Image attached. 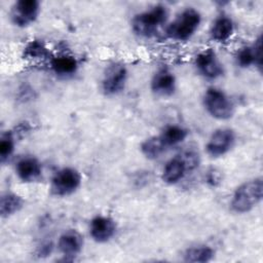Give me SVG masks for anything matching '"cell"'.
I'll use <instances>...</instances> for the list:
<instances>
[{"label":"cell","mask_w":263,"mask_h":263,"mask_svg":"<svg viewBox=\"0 0 263 263\" xmlns=\"http://www.w3.org/2000/svg\"><path fill=\"white\" fill-rule=\"evenodd\" d=\"M23 206V199L14 193H5L0 200V214L3 218L18 212Z\"/></svg>","instance_id":"20"},{"label":"cell","mask_w":263,"mask_h":263,"mask_svg":"<svg viewBox=\"0 0 263 263\" xmlns=\"http://www.w3.org/2000/svg\"><path fill=\"white\" fill-rule=\"evenodd\" d=\"M40 4L36 0H18L11 9V20L18 27L32 24L38 16Z\"/></svg>","instance_id":"7"},{"label":"cell","mask_w":263,"mask_h":263,"mask_svg":"<svg viewBox=\"0 0 263 263\" xmlns=\"http://www.w3.org/2000/svg\"><path fill=\"white\" fill-rule=\"evenodd\" d=\"M165 146L162 143L159 136L150 137L146 139L141 145L142 153L149 159H155L159 157L165 150Z\"/></svg>","instance_id":"21"},{"label":"cell","mask_w":263,"mask_h":263,"mask_svg":"<svg viewBox=\"0 0 263 263\" xmlns=\"http://www.w3.org/2000/svg\"><path fill=\"white\" fill-rule=\"evenodd\" d=\"M78 63L72 55L62 54L51 60V68L59 75H70L76 72Z\"/></svg>","instance_id":"18"},{"label":"cell","mask_w":263,"mask_h":263,"mask_svg":"<svg viewBox=\"0 0 263 263\" xmlns=\"http://www.w3.org/2000/svg\"><path fill=\"white\" fill-rule=\"evenodd\" d=\"M127 78L126 68L120 63H113L105 71L102 87L106 95L112 96L120 92Z\"/></svg>","instance_id":"6"},{"label":"cell","mask_w":263,"mask_h":263,"mask_svg":"<svg viewBox=\"0 0 263 263\" xmlns=\"http://www.w3.org/2000/svg\"><path fill=\"white\" fill-rule=\"evenodd\" d=\"M186 171L188 168L184 159L181 155H177L165 164L161 178L167 184H176L184 177Z\"/></svg>","instance_id":"14"},{"label":"cell","mask_w":263,"mask_h":263,"mask_svg":"<svg viewBox=\"0 0 263 263\" xmlns=\"http://www.w3.org/2000/svg\"><path fill=\"white\" fill-rule=\"evenodd\" d=\"M116 232V224L113 219L105 216L95 217L89 224V233L93 240L106 242L113 237Z\"/></svg>","instance_id":"10"},{"label":"cell","mask_w":263,"mask_h":263,"mask_svg":"<svg viewBox=\"0 0 263 263\" xmlns=\"http://www.w3.org/2000/svg\"><path fill=\"white\" fill-rule=\"evenodd\" d=\"M27 55H29L30 58H40V57H44L46 54V48L37 41L31 42L30 45L27 47Z\"/></svg>","instance_id":"23"},{"label":"cell","mask_w":263,"mask_h":263,"mask_svg":"<svg viewBox=\"0 0 263 263\" xmlns=\"http://www.w3.org/2000/svg\"><path fill=\"white\" fill-rule=\"evenodd\" d=\"M261 38L253 46L242 47L236 55V62L240 67L258 65L261 67Z\"/></svg>","instance_id":"15"},{"label":"cell","mask_w":263,"mask_h":263,"mask_svg":"<svg viewBox=\"0 0 263 263\" xmlns=\"http://www.w3.org/2000/svg\"><path fill=\"white\" fill-rule=\"evenodd\" d=\"M167 14L165 6L161 4L155 5L151 9L135 15L132 22L133 30L140 36L151 37L156 33L157 29L165 23Z\"/></svg>","instance_id":"2"},{"label":"cell","mask_w":263,"mask_h":263,"mask_svg":"<svg viewBox=\"0 0 263 263\" xmlns=\"http://www.w3.org/2000/svg\"><path fill=\"white\" fill-rule=\"evenodd\" d=\"M215 255L214 250L204 245L195 246L187 249L184 253V261L191 263H205L213 259Z\"/></svg>","instance_id":"17"},{"label":"cell","mask_w":263,"mask_h":263,"mask_svg":"<svg viewBox=\"0 0 263 263\" xmlns=\"http://www.w3.org/2000/svg\"><path fill=\"white\" fill-rule=\"evenodd\" d=\"M83 246V238L79 232L70 229L66 230L59 238L58 248L65 257H74L80 253Z\"/></svg>","instance_id":"12"},{"label":"cell","mask_w":263,"mask_h":263,"mask_svg":"<svg viewBox=\"0 0 263 263\" xmlns=\"http://www.w3.org/2000/svg\"><path fill=\"white\" fill-rule=\"evenodd\" d=\"M14 150V137L10 132L2 134L0 138V159L5 162Z\"/></svg>","instance_id":"22"},{"label":"cell","mask_w":263,"mask_h":263,"mask_svg":"<svg viewBox=\"0 0 263 263\" xmlns=\"http://www.w3.org/2000/svg\"><path fill=\"white\" fill-rule=\"evenodd\" d=\"M187 137V130L180 125H168L159 135L165 148L182 143Z\"/></svg>","instance_id":"19"},{"label":"cell","mask_w":263,"mask_h":263,"mask_svg":"<svg viewBox=\"0 0 263 263\" xmlns=\"http://www.w3.org/2000/svg\"><path fill=\"white\" fill-rule=\"evenodd\" d=\"M235 141L234 132L230 128L215 130L206 143V152L213 157H219L227 153Z\"/></svg>","instance_id":"8"},{"label":"cell","mask_w":263,"mask_h":263,"mask_svg":"<svg viewBox=\"0 0 263 263\" xmlns=\"http://www.w3.org/2000/svg\"><path fill=\"white\" fill-rule=\"evenodd\" d=\"M17 177L23 182H34L38 180L42 173L41 163L35 157L27 156L20 159L15 165Z\"/></svg>","instance_id":"13"},{"label":"cell","mask_w":263,"mask_h":263,"mask_svg":"<svg viewBox=\"0 0 263 263\" xmlns=\"http://www.w3.org/2000/svg\"><path fill=\"white\" fill-rule=\"evenodd\" d=\"M233 22L226 15L217 17L212 26L211 35L217 42H224L230 38L233 33Z\"/></svg>","instance_id":"16"},{"label":"cell","mask_w":263,"mask_h":263,"mask_svg":"<svg viewBox=\"0 0 263 263\" xmlns=\"http://www.w3.org/2000/svg\"><path fill=\"white\" fill-rule=\"evenodd\" d=\"M81 176L79 172L73 167H64L57 172L51 180L50 189L52 194L57 196H66L80 186Z\"/></svg>","instance_id":"5"},{"label":"cell","mask_w":263,"mask_h":263,"mask_svg":"<svg viewBox=\"0 0 263 263\" xmlns=\"http://www.w3.org/2000/svg\"><path fill=\"white\" fill-rule=\"evenodd\" d=\"M203 105L213 117L220 120L229 119L234 112L232 101L224 91L215 87H210L204 92Z\"/></svg>","instance_id":"4"},{"label":"cell","mask_w":263,"mask_h":263,"mask_svg":"<svg viewBox=\"0 0 263 263\" xmlns=\"http://www.w3.org/2000/svg\"><path fill=\"white\" fill-rule=\"evenodd\" d=\"M151 88L158 96H172L176 89V78L174 74L165 68L159 69L152 78Z\"/></svg>","instance_id":"11"},{"label":"cell","mask_w":263,"mask_h":263,"mask_svg":"<svg viewBox=\"0 0 263 263\" xmlns=\"http://www.w3.org/2000/svg\"><path fill=\"white\" fill-rule=\"evenodd\" d=\"M195 66L199 73L209 79H216L223 74L222 64L211 49H206L196 55Z\"/></svg>","instance_id":"9"},{"label":"cell","mask_w":263,"mask_h":263,"mask_svg":"<svg viewBox=\"0 0 263 263\" xmlns=\"http://www.w3.org/2000/svg\"><path fill=\"white\" fill-rule=\"evenodd\" d=\"M201 22L200 13L190 7L183 10L178 17L167 27L166 34L172 39L185 41L192 37Z\"/></svg>","instance_id":"3"},{"label":"cell","mask_w":263,"mask_h":263,"mask_svg":"<svg viewBox=\"0 0 263 263\" xmlns=\"http://www.w3.org/2000/svg\"><path fill=\"white\" fill-rule=\"evenodd\" d=\"M262 196V178L247 181L235 189L231 199V209L238 214L248 213L261 201Z\"/></svg>","instance_id":"1"},{"label":"cell","mask_w":263,"mask_h":263,"mask_svg":"<svg viewBox=\"0 0 263 263\" xmlns=\"http://www.w3.org/2000/svg\"><path fill=\"white\" fill-rule=\"evenodd\" d=\"M205 180H206V183L209 185H211L212 187H216L221 183V180H222L221 174L218 170L211 168V170L208 171V174L205 176Z\"/></svg>","instance_id":"24"}]
</instances>
